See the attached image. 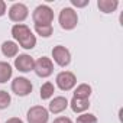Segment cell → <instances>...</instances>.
I'll return each instance as SVG.
<instances>
[{"label": "cell", "mask_w": 123, "mask_h": 123, "mask_svg": "<svg viewBox=\"0 0 123 123\" xmlns=\"http://www.w3.org/2000/svg\"><path fill=\"white\" fill-rule=\"evenodd\" d=\"M58 22H59V26L62 29L73 31V29H75V26L78 23V15L73 7H64L59 12Z\"/></svg>", "instance_id": "obj_2"}, {"label": "cell", "mask_w": 123, "mask_h": 123, "mask_svg": "<svg viewBox=\"0 0 123 123\" xmlns=\"http://www.w3.org/2000/svg\"><path fill=\"white\" fill-rule=\"evenodd\" d=\"M68 106L71 107V110L74 113H84L86 110H88L90 107V100H83V98H75L73 97V100L68 103Z\"/></svg>", "instance_id": "obj_13"}, {"label": "cell", "mask_w": 123, "mask_h": 123, "mask_svg": "<svg viewBox=\"0 0 123 123\" xmlns=\"http://www.w3.org/2000/svg\"><path fill=\"white\" fill-rule=\"evenodd\" d=\"M75 123H97V117L93 113H83L77 117Z\"/></svg>", "instance_id": "obj_20"}, {"label": "cell", "mask_w": 123, "mask_h": 123, "mask_svg": "<svg viewBox=\"0 0 123 123\" xmlns=\"http://www.w3.org/2000/svg\"><path fill=\"white\" fill-rule=\"evenodd\" d=\"M35 32L42 38H49L54 29H52V25H35Z\"/></svg>", "instance_id": "obj_18"}, {"label": "cell", "mask_w": 123, "mask_h": 123, "mask_svg": "<svg viewBox=\"0 0 123 123\" xmlns=\"http://www.w3.org/2000/svg\"><path fill=\"white\" fill-rule=\"evenodd\" d=\"M33 86L31 83V80H28L26 77H16L12 81V91L19 96V97H26L32 93Z\"/></svg>", "instance_id": "obj_6"}, {"label": "cell", "mask_w": 123, "mask_h": 123, "mask_svg": "<svg viewBox=\"0 0 123 123\" xmlns=\"http://www.w3.org/2000/svg\"><path fill=\"white\" fill-rule=\"evenodd\" d=\"M32 19L35 25H51L54 20V10L48 5H39L32 13Z\"/></svg>", "instance_id": "obj_3"}, {"label": "cell", "mask_w": 123, "mask_h": 123, "mask_svg": "<svg viewBox=\"0 0 123 123\" xmlns=\"http://www.w3.org/2000/svg\"><path fill=\"white\" fill-rule=\"evenodd\" d=\"M54 123H74L70 117H65V116H59L54 120Z\"/></svg>", "instance_id": "obj_22"}, {"label": "cell", "mask_w": 123, "mask_h": 123, "mask_svg": "<svg viewBox=\"0 0 123 123\" xmlns=\"http://www.w3.org/2000/svg\"><path fill=\"white\" fill-rule=\"evenodd\" d=\"M119 6L117 0H97V7L100 9V12L103 13H113Z\"/></svg>", "instance_id": "obj_15"}, {"label": "cell", "mask_w": 123, "mask_h": 123, "mask_svg": "<svg viewBox=\"0 0 123 123\" xmlns=\"http://www.w3.org/2000/svg\"><path fill=\"white\" fill-rule=\"evenodd\" d=\"M12 36L23 49H33L36 46V36L32 33L31 28L23 23H16L12 28Z\"/></svg>", "instance_id": "obj_1"}, {"label": "cell", "mask_w": 123, "mask_h": 123, "mask_svg": "<svg viewBox=\"0 0 123 123\" xmlns=\"http://www.w3.org/2000/svg\"><path fill=\"white\" fill-rule=\"evenodd\" d=\"M6 15V3L3 0H0V18Z\"/></svg>", "instance_id": "obj_23"}, {"label": "cell", "mask_w": 123, "mask_h": 123, "mask_svg": "<svg viewBox=\"0 0 123 123\" xmlns=\"http://www.w3.org/2000/svg\"><path fill=\"white\" fill-rule=\"evenodd\" d=\"M10 103H12L10 94H9L7 91H5V90H0V110L7 109V107L10 106Z\"/></svg>", "instance_id": "obj_19"}, {"label": "cell", "mask_w": 123, "mask_h": 123, "mask_svg": "<svg viewBox=\"0 0 123 123\" xmlns=\"http://www.w3.org/2000/svg\"><path fill=\"white\" fill-rule=\"evenodd\" d=\"M28 16H29V9L23 3H13L9 9V19L12 22L20 23V22L26 20Z\"/></svg>", "instance_id": "obj_9"}, {"label": "cell", "mask_w": 123, "mask_h": 123, "mask_svg": "<svg viewBox=\"0 0 123 123\" xmlns=\"http://www.w3.org/2000/svg\"><path fill=\"white\" fill-rule=\"evenodd\" d=\"M68 100L67 97L64 96H58V97H54L51 101H49V106H48V111L54 113V114H58V113H62L67 107H68Z\"/></svg>", "instance_id": "obj_11"}, {"label": "cell", "mask_w": 123, "mask_h": 123, "mask_svg": "<svg viewBox=\"0 0 123 123\" xmlns=\"http://www.w3.org/2000/svg\"><path fill=\"white\" fill-rule=\"evenodd\" d=\"M6 123H23V120L19 119V117H10V119L6 120Z\"/></svg>", "instance_id": "obj_24"}, {"label": "cell", "mask_w": 123, "mask_h": 123, "mask_svg": "<svg viewBox=\"0 0 123 123\" xmlns=\"http://www.w3.org/2000/svg\"><path fill=\"white\" fill-rule=\"evenodd\" d=\"M35 67V59L28 54H19L15 58V68L20 73H31Z\"/></svg>", "instance_id": "obj_10"}, {"label": "cell", "mask_w": 123, "mask_h": 123, "mask_svg": "<svg viewBox=\"0 0 123 123\" xmlns=\"http://www.w3.org/2000/svg\"><path fill=\"white\" fill-rule=\"evenodd\" d=\"M55 83L58 86L59 90H62V91H70L75 87L77 84V77L74 73L71 71H61L56 78H55Z\"/></svg>", "instance_id": "obj_5"}, {"label": "cell", "mask_w": 123, "mask_h": 123, "mask_svg": "<svg viewBox=\"0 0 123 123\" xmlns=\"http://www.w3.org/2000/svg\"><path fill=\"white\" fill-rule=\"evenodd\" d=\"M13 75V70L12 65L6 61H0V84L7 83Z\"/></svg>", "instance_id": "obj_14"}, {"label": "cell", "mask_w": 123, "mask_h": 123, "mask_svg": "<svg viewBox=\"0 0 123 123\" xmlns=\"http://www.w3.org/2000/svg\"><path fill=\"white\" fill-rule=\"evenodd\" d=\"M52 58L54 62L59 67H67L71 62V52L68 51V48L62 46V45H56L52 49Z\"/></svg>", "instance_id": "obj_8"}, {"label": "cell", "mask_w": 123, "mask_h": 123, "mask_svg": "<svg viewBox=\"0 0 123 123\" xmlns=\"http://www.w3.org/2000/svg\"><path fill=\"white\" fill-rule=\"evenodd\" d=\"M90 3V0H71V5L75 7H86Z\"/></svg>", "instance_id": "obj_21"}, {"label": "cell", "mask_w": 123, "mask_h": 123, "mask_svg": "<svg viewBox=\"0 0 123 123\" xmlns=\"http://www.w3.org/2000/svg\"><path fill=\"white\" fill-rule=\"evenodd\" d=\"M28 123H46L49 119V111L43 106H33L26 113Z\"/></svg>", "instance_id": "obj_7"}, {"label": "cell", "mask_w": 123, "mask_h": 123, "mask_svg": "<svg viewBox=\"0 0 123 123\" xmlns=\"http://www.w3.org/2000/svg\"><path fill=\"white\" fill-rule=\"evenodd\" d=\"M18 52H19V45L16 42L5 41L2 43V54L6 58H15V56H18Z\"/></svg>", "instance_id": "obj_12"}, {"label": "cell", "mask_w": 123, "mask_h": 123, "mask_svg": "<svg viewBox=\"0 0 123 123\" xmlns=\"http://www.w3.org/2000/svg\"><path fill=\"white\" fill-rule=\"evenodd\" d=\"M33 71L38 77L41 78H48L52 75L54 73V62L52 59L48 58V56H41L35 61V67H33Z\"/></svg>", "instance_id": "obj_4"}, {"label": "cell", "mask_w": 123, "mask_h": 123, "mask_svg": "<svg viewBox=\"0 0 123 123\" xmlns=\"http://www.w3.org/2000/svg\"><path fill=\"white\" fill-rule=\"evenodd\" d=\"M91 93H93L91 86H88V84L84 83V84L77 86V88L74 90V97L75 98H83V100H90Z\"/></svg>", "instance_id": "obj_16"}, {"label": "cell", "mask_w": 123, "mask_h": 123, "mask_svg": "<svg viewBox=\"0 0 123 123\" xmlns=\"http://www.w3.org/2000/svg\"><path fill=\"white\" fill-rule=\"evenodd\" d=\"M55 93V86L51 83V81H46L42 84L41 87V98L42 100H49Z\"/></svg>", "instance_id": "obj_17"}]
</instances>
